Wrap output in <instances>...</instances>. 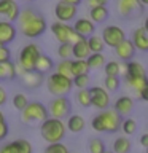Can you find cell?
<instances>
[{
	"instance_id": "1",
	"label": "cell",
	"mask_w": 148,
	"mask_h": 153,
	"mask_svg": "<svg viewBox=\"0 0 148 153\" xmlns=\"http://www.w3.org/2000/svg\"><path fill=\"white\" fill-rule=\"evenodd\" d=\"M18 22H19V30H21V33L27 38L40 37L48 29L45 16L40 14L38 11H35L33 8L21 10V13L18 16Z\"/></svg>"
},
{
	"instance_id": "2",
	"label": "cell",
	"mask_w": 148,
	"mask_h": 153,
	"mask_svg": "<svg viewBox=\"0 0 148 153\" xmlns=\"http://www.w3.org/2000/svg\"><path fill=\"white\" fill-rule=\"evenodd\" d=\"M123 117L118 112H115L113 108H107L99 112L95 117L91 120V128L95 132H108L113 134L121 129Z\"/></svg>"
},
{
	"instance_id": "3",
	"label": "cell",
	"mask_w": 148,
	"mask_h": 153,
	"mask_svg": "<svg viewBox=\"0 0 148 153\" xmlns=\"http://www.w3.org/2000/svg\"><path fill=\"white\" fill-rule=\"evenodd\" d=\"M65 123L62 120H56L48 117L45 121L40 124V134L43 137V140H46L48 143H56L61 142L65 136Z\"/></svg>"
},
{
	"instance_id": "4",
	"label": "cell",
	"mask_w": 148,
	"mask_h": 153,
	"mask_svg": "<svg viewBox=\"0 0 148 153\" xmlns=\"http://www.w3.org/2000/svg\"><path fill=\"white\" fill-rule=\"evenodd\" d=\"M40 54H41V50L35 43L24 45L18 54V64L22 69V72H33L35 70V64H37Z\"/></svg>"
},
{
	"instance_id": "5",
	"label": "cell",
	"mask_w": 148,
	"mask_h": 153,
	"mask_svg": "<svg viewBox=\"0 0 148 153\" xmlns=\"http://www.w3.org/2000/svg\"><path fill=\"white\" fill-rule=\"evenodd\" d=\"M48 117V107L41 102H29L21 112V121L24 124H41Z\"/></svg>"
},
{
	"instance_id": "6",
	"label": "cell",
	"mask_w": 148,
	"mask_h": 153,
	"mask_svg": "<svg viewBox=\"0 0 148 153\" xmlns=\"http://www.w3.org/2000/svg\"><path fill=\"white\" fill-rule=\"evenodd\" d=\"M46 88L54 97H62V96H67L72 91L73 81H72V78H67V76H62L56 72H53L46 78Z\"/></svg>"
},
{
	"instance_id": "7",
	"label": "cell",
	"mask_w": 148,
	"mask_h": 153,
	"mask_svg": "<svg viewBox=\"0 0 148 153\" xmlns=\"http://www.w3.org/2000/svg\"><path fill=\"white\" fill-rule=\"evenodd\" d=\"M51 32H53V35L56 37V40L59 43H72V45H73V43L80 42L81 38H83L73 30L72 26L64 24V22H59V21L51 24Z\"/></svg>"
},
{
	"instance_id": "8",
	"label": "cell",
	"mask_w": 148,
	"mask_h": 153,
	"mask_svg": "<svg viewBox=\"0 0 148 153\" xmlns=\"http://www.w3.org/2000/svg\"><path fill=\"white\" fill-rule=\"evenodd\" d=\"M116 10L124 19H135L143 13V5L138 0H118Z\"/></svg>"
},
{
	"instance_id": "9",
	"label": "cell",
	"mask_w": 148,
	"mask_h": 153,
	"mask_svg": "<svg viewBox=\"0 0 148 153\" xmlns=\"http://www.w3.org/2000/svg\"><path fill=\"white\" fill-rule=\"evenodd\" d=\"M70 110H72V105H70V100L62 96V97H54L48 105V115L51 118H56V120H62L65 117L70 115Z\"/></svg>"
},
{
	"instance_id": "10",
	"label": "cell",
	"mask_w": 148,
	"mask_h": 153,
	"mask_svg": "<svg viewBox=\"0 0 148 153\" xmlns=\"http://www.w3.org/2000/svg\"><path fill=\"white\" fill-rule=\"evenodd\" d=\"M100 38L104 40V45L115 50L123 40H126V33H124V30L119 26H107V27H104Z\"/></svg>"
},
{
	"instance_id": "11",
	"label": "cell",
	"mask_w": 148,
	"mask_h": 153,
	"mask_svg": "<svg viewBox=\"0 0 148 153\" xmlns=\"http://www.w3.org/2000/svg\"><path fill=\"white\" fill-rule=\"evenodd\" d=\"M89 96H91V105L100 110V112L110 107V102H112L110 93L107 89H104L102 86H92L89 89Z\"/></svg>"
},
{
	"instance_id": "12",
	"label": "cell",
	"mask_w": 148,
	"mask_h": 153,
	"mask_svg": "<svg viewBox=\"0 0 148 153\" xmlns=\"http://www.w3.org/2000/svg\"><path fill=\"white\" fill-rule=\"evenodd\" d=\"M76 8L78 7H73V5H69V3H64V2H57L56 7H54V16L59 22L69 24L70 21H75Z\"/></svg>"
},
{
	"instance_id": "13",
	"label": "cell",
	"mask_w": 148,
	"mask_h": 153,
	"mask_svg": "<svg viewBox=\"0 0 148 153\" xmlns=\"http://www.w3.org/2000/svg\"><path fill=\"white\" fill-rule=\"evenodd\" d=\"M19 13H21V10L14 0H0V16L3 18V21H18Z\"/></svg>"
},
{
	"instance_id": "14",
	"label": "cell",
	"mask_w": 148,
	"mask_h": 153,
	"mask_svg": "<svg viewBox=\"0 0 148 153\" xmlns=\"http://www.w3.org/2000/svg\"><path fill=\"white\" fill-rule=\"evenodd\" d=\"M73 30L78 33L80 37H83V38H88L91 35H94V30H95V26H94V22L91 21L89 18H78V19H75V22H73Z\"/></svg>"
},
{
	"instance_id": "15",
	"label": "cell",
	"mask_w": 148,
	"mask_h": 153,
	"mask_svg": "<svg viewBox=\"0 0 148 153\" xmlns=\"http://www.w3.org/2000/svg\"><path fill=\"white\" fill-rule=\"evenodd\" d=\"M135 46H134V43L131 40H123L119 45L115 48V54H116L119 59H121L123 62H129L134 59V56H135Z\"/></svg>"
},
{
	"instance_id": "16",
	"label": "cell",
	"mask_w": 148,
	"mask_h": 153,
	"mask_svg": "<svg viewBox=\"0 0 148 153\" xmlns=\"http://www.w3.org/2000/svg\"><path fill=\"white\" fill-rule=\"evenodd\" d=\"M16 33H18V30H16V27L13 26V22L0 19V43H2V45L7 46L8 43L14 42Z\"/></svg>"
},
{
	"instance_id": "17",
	"label": "cell",
	"mask_w": 148,
	"mask_h": 153,
	"mask_svg": "<svg viewBox=\"0 0 148 153\" xmlns=\"http://www.w3.org/2000/svg\"><path fill=\"white\" fill-rule=\"evenodd\" d=\"M131 42L134 43L137 51H148V32L143 27H137L132 32Z\"/></svg>"
},
{
	"instance_id": "18",
	"label": "cell",
	"mask_w": 148,
	"mask_h": 153,
	"mask_svg": "<svg viewBox=\"0 0 148 153\" xmlns=\"http://www.w3.org/2000/svg\"><path fill=\"white\" fill-rule=\"evenodd\" d=\"M124 64H126V75H124V78H142V76H147V70L140 62L129 61V62H124Z\"/></svg>"
},
{
	"instance_id": "19",
	"label": "cell",
	"mask_w": 148,
	"mask_h": 153,
	"mask_svg": "<svg viewBox=\"0 0 148 153\" xmlns=\"http://www.w3.org/2000/svg\"><path fill=\"white\" fill-rule=\"evenodd\" d=\"M134 108V99L129 97V96H121V97H118L116 100H115L113 104V110L115 112H118L119 115H127L131 113Z\"/></svg>"
},
{
	"instance_id": "20",
	"label": "cell",
	"mask_w": 148,
	"mask_h": 153,
	"mask_svg": "<svg viewBox=\"0 0 148 153\" xmlns=\"http://www.w3.org/2000/svg\"><path fill=\"white\" fill-rule=\"evenodd\" d=\"M8 152L10 153H33V147L32 143L26 140V139H18V140H13L7 143Z\"/></svg>"
},
{
	"instance_id": "21",
	"label": "cell",
	"mask_w": 148,
	"mask_h": 153,
	"mask_svg": "<svg viewBox=\"0 0 148 153\" xmlns=\"http://www.w3.org/2000/svg\"><path fill=\"white\" fill-rule=\"evenodd\" d=\"M72 51H73V57L75 59H88L91 56V50L88 45V40L86 38H81L80 42H76L72 45Z\"/></svg>"
},
{
	"instance_id": "22",
	"label": "cell",
	"mask_w": 148,
	"mask_h": 153,
	"mask_svg": "<svg viewBox=\"0 0 148 153\" xmlns=\"http://www.w3.org/2000/svg\"><path fill=\"white\" fill-rule=\"evenodd\" d=\"M65 128L69 129L70 132L78 134V132H81L86 128V120L81 117V115H70L69 120H67Z\"/></svg>"
},
{
	"instance_id": "23",
	"label": "cell",
	"mask_w": 148,
	"mask_h": 153,
	"mask_svg": "<svg viewBox=\"0 0 148 153\" xmlns=\"http://www.w3.org/2000/svg\"><path fill=\"white\" fill-rule=\"evenodd\" d=\"M16 75H18V67L14 62L8 61V62H2L0 64V80L10 81V80L16 78Z\"/></svg>"
},
{
	"instance_id": "24",
	"label": "cell",
	"mask_w": 148,
	"mask_h": 153,
	"mask_svg": "<svg viewBox=\"0 0 148 153\" xmlns=\"http://www.w3.org/2000/svg\"><path fill=\"white\" fill-rule=\"evenodd\" d=\"M53 65H54V62H53V59L50 56H46V54H40V57H38V61H37V64H35V70L33 72H37V74H48V72H51L53 70Z\"/></svg>"
},
{
	"instance_id": "25",
	"label": "cell",
	"mask_w": 148,
	"mask_h": 153,
	"mask_svg": "<svg viewBox=\"0 0 148 153\" xmlns=\"http://www.w3.org/2000/svg\"><path fill=\"white\" fill-rule=\"evenodd\" d=\"M41 80L43 76L37 72H22V83L29 88H37L38 85H41Z\"/></svg>"
},
{
	"instance_id": "26",
	"label": "cell",
	"mask_w": 148,
	"mask_h": 153,
	"mask_svg": "<svg viewBox=\"0 0 148 153\" xmlns=\"http://www.w3.org/2000/svg\"><path fill=\"white\" fill-rule=\"evenodd\" d=\"M89 16H91V21H92L94 24H95V22L100 24V22H104V21H107V19H108V8H107V7L91 8Z\"/></svg>"
},
{
	"instance_id": "27",
	"label": "cell",
	"mask_w": 148,
	"mask_h": 153,
	"mask_svg": "<svg viewBox=\"0 0 148 153\" xmlns=\"http://www.w3.org/2000/svg\"><path fill=\"white\" fill-rule=\"evenodd\" d=\"M89 67L84 59H73L72 61V78L78 75H88Z\"/></svg>"
},
{
	"instance_id": "28",
	"label": "cell",
	"mask_w": 148,
	"mask_h": 153,
	"mask_svg": "<svg viewBox=\"0 0 148 153\" xmlns=\"http://www.w3.org/2000/svg\"><path fill=\"white\" fill-rule=\"evenodd\" d=\"M86 62H88L89 70H97L105 65V56L102 53H91V56L86 59Z\"/></svg>"
},
{
	"instance_id": "29",
	"label": "cell",
	"mask_w": 148,
	"mask_h": 153,
	"mask_svg": "<svg viewBox=\"0 0 148 153\" xmlns=\"http://www.w3.org/2000/svg\"><path fill=\"white\" fill-rule=\"evenodd\" d=\"M131 147V140L126 136L116 137V140L113 142V153H129Z\"/></svg>"
},
{
	"instance_id": "30",
	"label": "cell",
	"mask_w": 148,
	"mask_h": 153,
	"mask_svg": "<svg viewBox=\"0 0 148 153\" xmlns=\"http://www.w3.org/2000/svg\"><path fill=\"white\" fill-rule=\"evenodd\" d=\"M56 74L72 78V59H61L59 64H56Z\"/></svg>"
},
{
	"instance_id": "31",
	"label": "cell",
	"mask_w": 148,
	"mask_h": 153,
	"mask_svg": "<svg viewBox=\"0 0 148 153\" xmlns=\"http://www.w3.org/2000/svg\"><path fill=\"white\" fill-rule=\"evenodd\" d=\"M104 72L107 76H119V74H121V62H116V61L105 62Z\"/></svg>"
},
{
	"instance_id": "32",
	"label": "cell",
	"mask_w": 148,
	"mask_h": 153,
	"mask_svg": "<svg viewBox=\"0 0 148 153\" xmlns=\"http://www.w3.org/2000/svg\"><path fill=\"white\" fill-rule=\"evenodd\" d=\"M88 40V45H89V50L91 53H102L104 51V40L100 38L99 35H91L86 38Z\"/></svg>"
},
{
	"instance_id": "33",
	"label": "cell",
	"mask_w": 148,
	"mask_h": 153,
	"mask_svg": "<svg viewBox=\"0 0 148 153\" xmlns=\"http://www.w3.org/2000/svg\"><path fill=\"white\" fill-rule=\"evenodd\" d=\"M121 131L124 132V136H132V134H135L137 131V121L134 118H126V120H123V123H121Z\"/></svg>"
},
{
	"instance_id": "34",
	"label": "cell",
	"mask_w": 148,
	"mask_h": 153,
	"mask_svg": "<svg viewBox=\"0 0 148 153\" xmlns=\"http://www.w3.org/2000/svg\"><path fill=\"white\" fill-rule=\"evenodd\" d=\"M124 80H126V83H127L129 86H131L132 89H135L137 93L148 86V80H147V76H142V78H124Z\"/></svg>"
},
{
	"instance_id": "35",
	"label": "cell",
	"mask_w": 148,
	"mask_h": 153,
	"mask_svg": "<svg viewBox=\"0 0 148 153\" xmlns=\"http://www.w3.org/2000/svg\"><path fill=\"white\" fill-rule=\"evenodd\" d=\"M88 150H89V153H105L107 152L105 150V145H104V140L99 137L91 139L88 143Z\"/></svg>"
},
{
	"instance_id": "36",
	"label": "cell",
	"mask_w": 148,
	"mask_h": 153,
	"mask_svg": "<svg viewBox=\"0 0 148 153\" xmlns=\"http://www.w3.org/2000/svg\"><path fill=\"white\" fill-rule=\"evenodd\" d=\"M76 102L81 107H91V96H89V89H80L75 96Z\"/></svg>"
},
{
	"instance_id": "37",
	"label": "cell",
	"mask_w": 148,
	"mask_h": 153,
	"mask_svg": "<svg viewBox=\"0 0 148 153\" xmlns=\"http://www.w3.org/2000/svg\"><path fill=\"white\" fill-rule=\"evenodd\" d=\"M27 104H29V100H27V96L26 94L18 93V94L13 96V107L16 108V110H19V112H22V110L26 108Z\"/></svg>"
},
{
	"instance_id": "38",
	"label": "cell",
	"mask_w": 148,
	"mask_h": 153,
	"mask_svg": "<svg viewBox=\"0 0 148 153\" xmlns=\"http://www.w3.org/2000/svg\"><path fill=\"white\" fill-rule=\"evenodd\" d=\"M57 56H59L61 59H70V57H73L72 43H59V48H57Z\"/></svg>"
},
{
	"instance_id": "39",
	"label": "cell",
	"mask_w": 148,
	"mask_h": 153,
	"mask_svg": "<svg viewBox=\"0 0 148 153\" xmlns=\"http://www.w3.org/2000/svg\"><path fill=\"white\" fill-rule=\"evenodd\" d=\"M43 153H69L67 148L62 142H56V143H48V147L45 148Z\"/></svg>"
},
{
	"instance_id": "40",
	"label": "cell",
	"mask_w": 148,
	"mask_h": 153,
	"mask_svg": "<svg viewBox=\"0 0 148 153\" xmlns=\"http://www.w3.org/2000/svg\"><path fill=\"white\" fill-rule=\"evenodd\" d=\"M73 81V86H76L78 89H86L89 86V75H78L72 78Z\"/></svg>"
},
{
	"instance_id": "41",
	"label": "cell",
	"mask_w": 148,
	"mask_h": 153,
	"mask_svg": "<svg viewBox=\"0 0 148 153\" xmlns=\"http://www.w3.org/2000/svg\"><path fill=\"white\" fill-rule=\"evenodd\" d=\"M104 86L107 91H116L119 88V78L118 76H105Z\"/></svg>"
},
{
	"instance_id": "42",
	"label": "cell",
	"mask_w": 148,
	"mask_h": 153,
	"mask_svg": "<svg viewBox=\"0 0 148 153\" xmlns=\"http://www.w3.org/2000/svg\"><path fill=\"white\" fill-rule=\"evenodd\" d=\"M10 59H11V53H10L8 46H2L0 48V64L2 62H8Z\"/></svg>"
},
{
	"instance_id": "43",
	"label": "cell",
	"mask_w": 148,
	"mask_h": 153,
	"mask_svg": "<svg viewBox=\"0 0 148 153\" xmlns=\"http://www.w3.org/2000/svg\"><path fill=\"white\" fill-rule=\"evenodd\" d=\"M108 0H88V7L91 8H97V7H107Z\"/></svg>"
},
{
	"instance_id": "44",
	"label": "cell",
	"mask_w": 148,
	"mask_h": 153,
	"mask_svg": "<svg viewBox=\"0 0 148 153\" xmlns=\"http://www.w3.org/2000/svg\"><path fill=\"white\" fill-rule=\"evenodd\" d=\"M8 100V94H7V89L3 88L2 85H0V107H3L5 104H7Z\"/></svg>"
},
{
	"instance_id": "45",
	"label": "cell",
	"mask_w": 148,
	"mask_h": 153,
	"mask_svg": "<svg viewBox=\"0 0 148 153\" xmlns=\"http://www.w3.org/2000/svg\"><path fill=\"white\" fill-rule=\"evenodd\" d=\"M7 136H8V124L5 121V123H0V140H3Z\"/></svg>"
},
{
	"instance_id": "46",
	"label": "cell",
	"mask_w": 148,
	"mask_h": 153,
	"mask_svg": "<svg viewBox=\"0 0 148 153\" xmlns=\"http://www.w3.org/2000/svg\"><path fill=\"white\" fill-rule=\"evenodd\" d=\"M138 143H140L142 147H145V148H148V132H145V134H142V136H140V139H138Z\"/></svg>"
},
{
	"instance_id": "47",
	"label": "cell",
	"mask_w": 148,
	"mask_h": 153,
	"mask_svg": "<svg viewBox=\"0 0 148 153\" xmlns=\"http://www.w3.org/2000/svg\"><path fill=\"white\" fill-rule=\"evenodd\" d=\"M138 97H140L142 100H145V102H148V86H147V88H143L142 91H138Z\"/></svg>"
},
{
	"instance_id": "48",
	"label": "cell",
	"mask_w": 148,
	"mask_h": 153,
	"mask_svg": "<svg viewBox=\"0 0 148 153\" xmlns=\"http://www.w3.org/2000/svg\"><path fill=\"white\" fill-rule=\"evenodd\" d=\"M61 2L64 3H69V5H73V7H78V5L83 2V0H61Z\"/></svg>"
},
{
	"instance_id": "49",
	"label": "cell",
	"mask_w": 148,
	"mask_h": 153,
	"mask_svg": "<svg viewBox=\"0 0 148 153\" xmlns=\"http://www.w3.org/2000/svg\"><path fill=\"white\" fill-rule=\"evenodd\" d=\"M0 153H10L8 152V147L7 145H2V147H0Z\"/></svg>"
},
{
	"instance_id": "50",
	"label": "cell",
	"mask_w": 148,
	"mask_h": 153,
	"mask_svg": "<svg viewBox=\"0 0 148 153\" xmlns=\"http://www.w3.org/2000/svg\"><path fill=\"white\" fill-rule=\"evenodd\" d=\"M143 29H145V30L148 32V16L145 18V22H143Z\"/></svg>"
},
{
	"instance_id": "51",
	"label": "cell",
	"mask_w": 148,
	"mask_h": 153,
	"mask_svg": "<svg viewBox=\"0 0 148 153\" xmlns=\"http://www.w3.org/2000/svg\"><path fill=\"white\" fill-rule=\"evenodd\" d=\"M7 120H5V115L2 113V110H0V123H5Z\"/></svg>"
},
{
	"instance_id": "52",
	"label": "cell",
	"mask_w": 148,
	"mask_h": 153,
	"mask_svg": "<svg viewBox=\"0 0 148 153\" xmlns=\"http://www.w3.org/2000/svg\"><path fill=\"white\" fill-rule=\"evenodd\" d=\"M138 2H140L143 7H148V0H138Z\"/></svg>"
},
{
	"instance_id": "53",
	"label": "cell",
	"mask_w": 148,
	"mask_h": 153,
	"mask_svg": "<svg viewBox=\"0 0 148 153\" xmlns=\"http://www.w3.org/2000/svg\"><path fill=\"white\" fill-rule=\"evenodd\" d=\"M147 80H148V69H147Z\"/></svg>"
},
{
	"instance_id": "54",
	"label": "cell",
	"mask_w": 148,
	"mask_h": 153,
	"mask_svg": "<svg viewBox=\"0 0 148 153\" xmlns=\"http://www.w3.org/2000/svg\"><path fill=\"white\" fill-rule=\"evenodd\" d=\"M2 46H5V45H2V43H0V48H2Z\"/></svg>"
},
{
	"instance_id": "55",
	"label": "cell",
	"mask_w": 148,
	"mask_h": 153,
	"mask_svg": "<svg viewBox=\"0 0 148 153\" xmlns=\"http://www.w3.org/2000/svg\"><path fill=\"white\" fill-rule=\"evenodd\" d=\"M105 153H113V152H105Z\"/></svg>"
},
{
	"instance_id": "56",
	"label": "cell",
	"mask_w": 148,
	"mask_h": 153,
	"mask_svg": "<svg viewBox=\"0 0 148 153\" xmlns=\"http://www.w3.org/2000/svg\"><path fill=\"white\" fill-rule=\"evenodd\" d=\"M145 153H148V148H147V152H145Z\"/></svg>"
},
{
	"instance_id": "57",
	"label": "cell",
	"mask_w": 148,
	"mask_h": 153,
	"mask_svg": "<svg viewBox=\"0 0 148 153\" xmlns=\"http://www.w3.org/2000/svg\"><path fill=\"white\" fill-rule=\"evenodd\" d=\"M29 2H33V0H29Z\"/></svg>"
}]
</instances>
